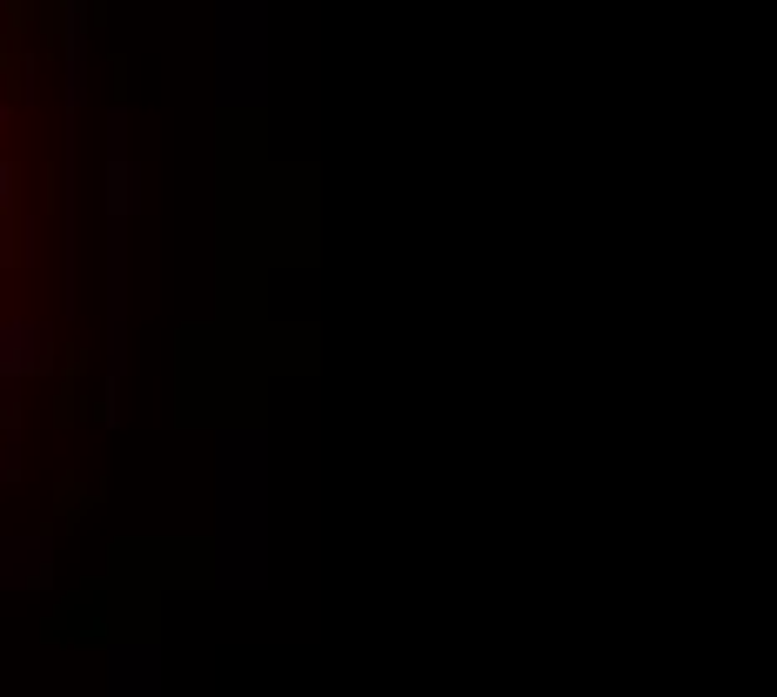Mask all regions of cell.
<instances>
[{"instance_id": "obj_2", "label": "cell", "mask_w": 777, "mask_h": 697, "mask_svg": "<svg viewBox=\"0 0 777 697\" xmlns=\"http://www.w3.org/2000/svg\"><path fill=\"white\" fill-rule=\"evenodd\" d=\"M0 249H8V242H0Z\"/></svg>"}, {"instance_id": "obj_1", "label": "cell", "mask_w": 777, "mask_h": 697, "mask_svg": "<svg viewBox=\"0 0 777 697\" xmlns=\"http://www.w3.org/2000/svg\"><path fill=\"white\" fill-rule=\"evenodd\" d=\"M0 188H8V168H0Z\"/></svg>"}]
</instances>
